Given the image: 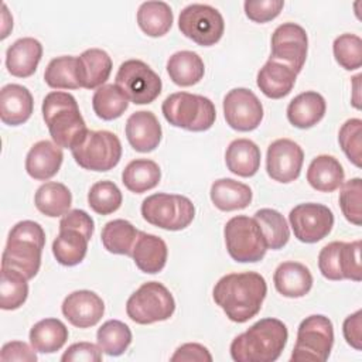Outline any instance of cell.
<instances>
[{
  "mask_svg": "<svg viewBox=\"0 0 362 362\" xmlns=\"http://www.w3.org/2000/svg\"><path fill=\"white\" fill-rule=\"evenodd\" d=\"M267 294V284L256 272L229 273L214 287V301L233 322H246L262 308Z\"/></svg>",
  "mask_w": 362,
  "mask_h": 362,
  "instance_id": "1",
  "label": "cell"
},
{
  "mask_svg": "<svg viewBox=\"0 0 362 362\" xmlns=\"http://www.w3.org/2000/svg\"><path fill=\"white\" fill-rule=\"evenodd\" d=\"M288 339V331L277 318H262L230 344V356L236 362H273Z\"/></svg>",
  "mask_w": 362,
  "mask_h": 362,
  "instance_id": "2",
  "label": "cell"
},
{
  "mask_svg": "<svg viewBox=\"0 0 362 362\" xmlns=\"http://www.w3.org/2000/svg\"><path fill=\"white\" fill-rule=\"evenodd\" d=\"M45 232L34 221L17 222L7 238L1 256V267L21 273L27 280L35 277L41 266Z\"/></svg>",
  "mask_w": 362,
  "mask_h": 362,
  "instance_id": "3",
  "label": "cell"
},
{
  "mask_svg": "<svg viewBox=\"0 0 362 362\" xmlns=\"http://www.w3.org/2000/svg\"><path fill=\"white\" fill-rule=\"evenodd\" d=\"M42 117L52 141L61 148L75 147L88 132L78 102L68 92H49L42 100Z\"/></svg>",
  "mask_w": 362,
  "mask_h": 362,
  "instance_id": "4",
  "label": "cell"
},
{
  "mask_svg": "<svg viewBox=\"0 0 362 362\" xmlns=\"http://www.w3.org/2000/svg\"><path fill=\"white\" fill-rule=\"evenodd\" d=\"M95 222L82 209L68 211L59 221V233L52 242V253L62 266L79 264L88 252V243L93 235Z\"/></svg>",
  "mask_w": 362,
  "mask_h": 362,
  "instance_id": "5",
  "label": "cell"
},
{
  "mask_svg": "<svg viewBox=\"0 0 362 362\" xmlns=\"http://www.w3.org/2000/svg\"><path fill=\"white\" fill-rule=\"evenodd\" d=\"M161 110L170 124L189 132H205L216 119L215 105L211 99L188 92H175L167 96Z\"/></svg>",
  "mask_w": 362,
  "mask_h": 362,
  "instance_id": "6",
  "label": "cell"
},
{
  "mask_svg": "<svg viewBox=\"0 0 362 362\" xmlns=\"http://www.w3.org/2000/svg\"><path fill=\"white\" fill-rule=\"evenodd\" d=\"M223 236L226 250L235 262L256 263L267 252L264 236L255 218L246 215L230 218L225 225Z\"/></svg>",
  "mask_w": 362,
  "mask_h": 362,
  "instance_id": "7",
  "label": "cell"
},
{
  "mask_svg": "<svg viewBox=\"0 0 362 362\" xmlns=\"http://www.w3.org/2000/svg\"><path fill=\"white\" fill-rule=\"evenodd\" d=\"M141 215L144 221L157 228L181 230L192 222L195 206L191 199L184 195L157 192L148 195L141 202Z\"/></svg>",
  "mask_w": 362,
  "mask_h": 362,
  "instance_id": "8",
  "label": "cell"
},
{
  "mask_svg": "<svg viewBox=\"0 0 362 362\" xmlns=\"http://www.w3.org/2000/svg\"><path fill=\"white\" fill-rule=\"evenodd\" d=\"M175 311V301L170 290L158 281L141 284L127 300V317L141 325L168 320Z\"/></svg>",
  "mask_w": 362,
  "mask_h": 362,
  "instance_id": "9",
  "label": "cell"
},
{
  "mask_svg": "<svg viewBox=\"0 0 362 362\" xmlns=\"http://www.w3.org/2000/svg\"><path fill=\"white\" fill-rule=\"evenodd\" d=\"M71 151L79 167L90 171H109L122 158V143L112 132L88 130Z\"/></svg>",
  "mask_w": 362,
  "mask_h": 362,
  "instance_id": "10",
  "label": "cell"
},
{
  "mask_svg": "<svg viewBox=\"0 0 362 362\" xmlns=\"http://www.w3.org/2000/svg\"><path fill=\"white\" fill-rule=\"evenodd\" d=\"M334 345V327L328 317L314 314L304 318L297 329V341L290 359L294 362L328 359Z\"/></svg>",
  "mask_w": 362,
  "mask_h": 362,
  "instance_id": "11",
  "label": "cell"
},
{
  "mask_svg": "<svg viewBox=\"0 0 362 362\" xmlns=\"http://www.w3.org/2000/svg\"><path fill=\"white\" fill-rule=\"evenodd\" d=\"M178 28L181 34L198 45L211 47L222 38L225 23L222 14L215 7L194 3L180 13Z\"/></svg>",
  "mask_w": 362,
  "mask_h": 362,
  "instance_id": "12",
  "label": "cell"
},
{
  "mask_svg": "<svg viewBox=\"0 0 362 362\" xmlns=\"http://www.w3.org/2000/svg\"><path fill=\"white\" fill-rule=\"evenodd\" d=\"M116 85L127 96L129 102L147 105L161 93V78L143 61L127 59L116 74Z\"/></svg>",
  "mask_w": 362,
  "mask_h": 362,
  "instance_id": "13",
  "label": "cell"
},
{
  "mask_svg": "<svg viewBox=\"0 0 362 362\" xmlns=\"http://www.w3.org/2000/svg\"><path fill=\"white\" fill-rule=\"evenodd\" d=\"M294 236L303 243H315L324 239L334 226L332 211L317 202H305L294 206L288 214Z\"/></svg>",
  "mask_w": 362,
  "mask_h": 362,
  "instance_id": "14",
  "label": "cell"
},
{
  "mask_svg": "<svg viewBox=\"0 0 362 362\" xmlns=\"http://www.w3.org/2000/svg\"><path fill=\"white\" fill-rule=\"evenodd\" d=\"M308 51V37L305 30L296 23L280 24L272 35L270 59L281 62L296 74L303 69Z\"/></svg>",
  "mask_w": 362,
  "mask_h": 362,
  "instance_id": "15",
  "label": "cell"
},
{
  "mask_svg": "<svg viewBox=\"0 0 362 362\" xmlns=\"http://www.w3.org/2000/svg\"><path fill=\"white\" fill-rule=\"evenodd\" d=\"M223 116L233 130L250 132L263 119V105L250 89L235 88L223 98Z\"/></svg>",
  "mask_w": 362,
  "mask_h": 362,
  "instance_id": "16",
  "label": "cell"
},
{
  "mask_svg": "<svg viewBox=\"0 0 362 362\" xmlns=\"http://www.w3.org/2000/svg\"><path fill=\"white\" fill-rule=\"evenodd\" d=\"M304 161L303 148L290 139L274 140L266 154V170L272 180L288 184L298 178Z\"/></svg>",
  "mask_w": 362,
  "mask_h": 362,
  "instance_id": "17",
  "label": "cell"
},
{
  "mask_svg": "<svg viewBox=\"0 0 362 362\" xmlns=\"http://www.w3.org/2000/svg\"><path fill=\"white\" fill-rule=\"evenodd\" d=\"M64 317L78 328L96 325L105 313L103 300L90 290H76L68 294L62 303Z\"/></svg>",
  "mask_w": 362,
  "mask_h": 362,
  "instance_id": "18",
  "label": "cell"
},
{
  "mask_svg": "<svg viewBox=\"0 0 362 362\" xmlns=\"http://www.w3.org/2000/svg\"><path fill=\"white\" fill-rule=\"evenodd\" d=\"M124 132L127 141L139 153H148L157 148L163 136L158 119L148 110L132 113L126 122Z\"/></svg>",
  "mask_w": 362,
  "mask_h": 362,
  "instance_id": "19",
  "label": "cell"
},
{
  "mask_svg": "<svg viewBox=\"0 0 362 362\" xmlns=\"http://www.w3.org/2000/svg\"><path fill=\"white\" fill-rule=\"evenodd\" d=\"M34 109L31 92L18 83H8L0 90V119L4 124L18 126L25 123Z\"/></svg>",
  "mask_w": 362,
  "mask_h": 362,
  "instance_id": "20",
  "label": "cell"
},
{
  "mask_svg": "<svg viewBox=\"0 0 362 362\" xmlns=\"http://www.w3.org/2000/svg\"><path fill=\"white\" fill-rule=\"evenodd\" d=\"M64 154L59 146L49 140L37 141L25 157L27 174L38 181L52 178L61 168Z\"/></svg>",
  "mask_w": 362,
  "mask_h": 362,
  "instance_id": "21",
  "label": "cell"
},
{
  "mask_svg": "<svg viewBox=\"0 0 362 362\" xmlns=\"http://www.w3.org/2000/svg\"><path fill=\"white\" fill-rule=\"evenodd\" d=\"M41 57V42L33 37H23L7 48L6 66L13 76L28 78L37 71Z\"/></svg>",
  "mask_w": 362,
  "mask_h": 362,
  "instance_id": "22",
  "label": "cell"
},
{
  "mask_svg": "<svg viewBox=\"0 0 362 362\" xmlns=\"http://www.w3.org/2000/svg\"><path fill=\"white\" fill-rule=\"evenodd\" d=\"M130 256L143 273L156 274L164 269L167 263L168 249L165 242L160 236L140 230Z\"/></svg>",
  "mask_w": 362,
  "mask_h": 362,
  "instance_id": "23",
  "label": "cell"
},
{
  "mask_svg": "<svg viewBox=\"0 0 362 362\" xmlns=\"http://www.w3.org/2000/svg\"><path fill=\"white\" fill-rule=\"evenodd\" d=\"M276 290L288 298H298L308 294L313 287V274L307 266L298 262H283L273 276Z\"/></svg>",
  "mask_w": 362,
  "mask_h": 362,
  "instance_id": "24",
  "label": "cell"
},
{
  "mask_svg": "<svg viewBox=\"0 0 362 362\" xmlns=\"http://www.w3.org/2000/svg\"><path fill=\"white\" fill-rule=\"evenodd\" d=\"M296 78L297 74L291 68L269 58L257 72L256 83L264 96L270 99H281L291 92Z\"/></svg>",
  "mask_w": 362,
  "mask_h": 362,
  "instance_id": "25",
  "label": "cell"
},
{
  "mask_svg": "<svg viewBox=\"0 0 362 362\" xmlns=\"http://www.w3.org/2000/svg\"><path fill=\"white\" fill-rule=\"evenodd\" d=\"M327 110L325 99L321 93L307 90L297 95L287 106L288 122L298 129H310L324 117Z\"/></svg>",
  "mask_w": 362,
  "mask_h": 362,
  "instance_id": "26",
  "label": "cell"
},
{
  "mask_svg": "<svg viewBox=\"0 0 362 362\" xmlns=\"http://www.w3.org/2000/svg\"><path fill=\"white\" fill-rule=\"evenodd\" d=\"M112 72V58L100 48H89L78 57L81 88L95 89L105 85Z\"/></svg>",
  "mask_w": 362,
  "mask_h": 362,
  "instance_id": "27",
  "label": "cell"
},
{
  "mask_svg": "<svg viewBox=\"0 0 362 362\" xmlns=\"http://www.w3.org/2000/svg\"><path fill=\"white\" fill-rule=\"evenodd\" d=\"M260 148L249 139L233 140L225 153L228 170L239 177H253L260 168Z\"/></svg>",
  "mask_w": 362,
  "mask_h": 362,
  "instance_id": "28",
  "label": "cell"
},
{
  "mask_svg": "<svg viewBox=\"0 0 362 362\" xmlns=\"http://www.w3.org/2000/svg\"><path fill=\"white\" fill-rule=\"evenodd\" d=\"M345 178L341 163L328 154H321L313 158L307 170L308 184L320 192H332L338 189Z\"/></svg>",
  "mask_w": 362,
  "mask_h": 362,
  "instance_id": "29",
  "label": "cell"
},
{
  "mask_svg": "<svg viewBox=\"0 0 362 362\" xmlns=\"http://www.w3.org/2000/svg\"><path fill=\"white\" fill-rule=\"evenodd\" d=\"M212 204L225 212L243 209L252 202V189L249 185L233 178H219L211 185Z\"/></svg>",
  "mask_w": 362,
  "mask_h": 362,
  "instance_id": "30",
  "label": "cell"
},
{
  "mask_svg": "<svg viewBox=\"0 0 362 362\" xmlns=\"http://www.w3.org/2000/svg\"><path fill=\"white\" fill-rule=\"evenodd\" d=\"M167 72L175 85L192 86L202 79L205 74V65L197 52L178 51L168 58Z\"/></svg>",
  "mask_w": 362,
  "mask_h": 362,
  "instance_id": "31",
  "label": "cell"
},
{
  "mask_svg": "<svg viewBox=\"0 0 362 362\" xmlns=\"http://www.w3.org/2000/svg\"><path fill=\"white\" fill-rule=\"evenodd\" d=\"M68 339V328L58 318H44L30 329V344L41 354L59 351Z\"/></svg>",
  "mask_w": 362,
  "mask_h": 362,
  "instance_id": "32",
  "label": "cell"
},
{
  "mask_svg": "<svg viewBox=\"0 0 362 362\" xmlns=\"http://www.w3.org/2000/svg\"><path fill=\"white\" fill-rule=\"evenodd\" d=\"M160 178L161 171L158 164L148 158H136L130 161L122 173V182L134 194H143L153 189L158 185Z\"/></svg>",
  "mask_w": 362,
  "mask_h": 362,
  "instance_id": "33",
  "label": "cell"
},
{
  "mask_svg": "<svg viewBox=\"0 0 362 362\" xmlns=\"http://www.w3.org/2000/svg\"><path fill=\"white\" fill-rule=\"evenodd\" d=\"M173 10L164 1H144L137 10V24L148 37H163L173 25Z\"/></svg>",
  "mask_w": 362,
  "mask_h": 362,
  "instance_id": "34",
  "label": "cell"
},
{
  "mask_svg": "<svg viewBox=\"0 0 362 362\" xmlns=\"http://www.w3.org/2000/svg\"><path fill=\"white\" fill-rule=\"evenodd\" d=\"M34 204L37 209L51 218L65 215L72 204V194L66 185L55 181H48L42 184L35 195Z\"/></svg>",
  "mask_w": 362,
  "mask_h": 362,
  "instance_id": "35",
  "label": "cell"
},
{
  "mask_svg": "<svg viewBox=\"0 0 362 362\" xmlns=\"http://www.w3.org/2000/svg\"><path fill=\"white\" fill-rule=\"evenodd\" d=\"M140 230L126 219L109 221L100 233L103 247L115 255H132L133 245Z\"/></svg>",
  "mask_w": 362,
  "mask_h": 362,
  "instance_id": "36",
  "label": "cell"
},
{
  "mask_svg": "<svg viewBox=\"0 0 362 362\" xmlns=\"http://www.w3.org/2000/svg\"><path fill=\"white\" fill-rule=\"evenodd\" d=\"M129 106V99L116 83H105L92 96V107L98 117L113 120L120 117Z\"/></svg>",
  "mask_w": 362,
  "mask_h": 362,
  "instance_id": "37",
  "label": "cell"
},
{
  "mask_svg": "<svg viewBox=\"0 0 362 362\" xmlns=\"http://www.w3.org/2000/svg\"><path fill=\"white\" fill-rule=\"evenodd\" d=\"M253 218L260 226L267 249L277 250L287 245L290 239V229L287 221L279 211L272 208H262L256 211Z\"/></svg>",
  "mask_w": 362,
  "mask_h": 362,
  "instance_id": "38",
  "label": "cell"
},
{
  "mask_svg": "<svg viewBox=\"0 0 362 362\" xmlns=\"http://www.w3.org/2000/svg\"><path fill=\"white\" fill-rule=\"evenodd\" d=\"M44 81L54 89L81 88L78 74V57L62 55L49 61L44 72Z\"/></svg>",
  "mask_w": 362,
  "mask_h": 362,
  "instance_id": "39",
  "label": "cell"
},
{
  "mask_svg": "<svg viewBox=\"0 0 362 362\" xmlns=\"http://www.w3.org/2000/svg\"><path fill=\"white\" fill-rule=\"evenodd\" d=\"M96 341L102 352L110 356H119L132 344V331L124 322L109 320L98 329Z\"/></svg>",
  "mask_w": 362,
  "mask_h": 362,
  "instance_id": "40",
  "label": "cell"
},
{
  "mask_svg": "<svg viewBox=\"0 0 362 362\" xmlns=\"http://www.w3.org/2000/svg\"><path fill=\"white\" fill-rule=\"evenodd\" d=\"M28 280L18 272L1 267L0 307L3 310L20 308L28 297Z\"/></svg>",
  "mask_w": 362,
  "mask_h": 362,
  "instance_id": "41",
  "label": "cell"
},
{
  "mask_svg": "<svg viewBox=\"0 0 362 362\" xmlns=\"http://www.w3.org/2000/svg\"><path fill=\"white\" fill-rule=\"evenodd\" d=\"M123 197L119 187L112 181H98L88 192V205L99 215H109L117 211Z\"/></svg>",
  "mask_w": 362,
  "mask_h": 362,
  "instance_id": "42",
  "label": "cell"
},
{
  "mask_svg": "<svg viewBox=\"0 0 362 362\" xmlns=\"http://www.w3.org/2000/svg\"><path fill=\"white\" fill-rule=\"evenodd\" d=\"M332 51L335 61L346 71H354L362 65V40L355 34H341L334 40Z\"/></svg>",
  "mask_w": 362,
  "mask_h": 362,
  "instance_id": "43",
  "label": "cell"
},
{
  "mask_svg": "<svg viewBox=\"0 0 362 362\" xmlns=\"http://www.w3.org/2000/svg\"><path fill=\"white\" fill-rule=\"evenodd\" d=\"M362 180L359 177L342 182L339 206L345 219L356 226L362 223Z\"/></svg>",
  "mask_w": 362,
  "mask_h": 362,
  "instance_id": "44",
  "label": "cell"
},
{
  "mask_svg": "<svg viewBox=\"0 0 362 362\" xmlns=\"http://www.w3.org/2000/svg\"><path fill=\"white\" fill-rule=\"evenodd\" d=\"M338 141L348 157V160L361 167V151H362V120L348 119L339 129Z\"/></svg>",
  "mask_w": 362,
  "mask_h": 362,
  "instance_id": "45",
  "label": "cell"
},
{
  "mask_svg": "<svg viewBox=\"0 0 362 362\" xmlns=\"http://www.w3.org/2000/svg\"><path fill=\"white\" fill-rule=\"evenodd\" d=\"M341 245L342 242L338 240L331 242L318 255L320 272L328 280H344L341 272Z\"/></svg>",
  "mask_w": 362,
  "mask_h": 362,
  "instance_id": "46",
  "label": "cell"
},
{
  "mask_svg": "<svg viewBox=\"0 0 362 362\" xmlns=\"http://www.w3.org/2000/svg\"><path fill=\"white\" fill-rule=\"evenodd\" d=\"M341 272L342 279L361 281V240L342 242L341 245Z\"/></svg>",
  "mask_w": 362,
  "mask_h": 362,
  "instance_id": "47",
  "label": "cell"
},
{
  "mask_svg": "<svg viewBox=\"0 0 362 362\" xmlns=\"http://www.w3.org/2000/svg\"><path fill=\"white\" fill-rule=\"evenodd\" d=\"M245 14L255 23H267L274 20L284 7L283 0H246L243 3Z\"/></svg>",
  "mask_w": 362,
  "mask_h": 362,
  "instance_id": "48",
  "label": "cell"
},
{
  "mask_svg": "<svg viewBox=\"0 0 362 362\" xmlns=\"http://www.w3.org/2000/svg\"><path fill=\"white\" fill-rule=\"evenodd\" d=\"M64 362H99L102 361V349L99 345L92 342H76L68 346V349L61 356Z\"/></svg>",
  "mask_w": 362,
  "mask_h": 362,
  "instance_id": "49",
  "label": "cell"
},
{
  "mask_svg": "<svg viewBox=\"0 0 362 362\" xmlns=\"http://www.w3.org/2000/svg\"><path fill=\"white\" fill-rule=\"evenodd\" d=\"M35 349L23 341H11L3 345L0 352V361H23V362H35L37 355Z\"/></svg>",
  "mask_w": 362,
  "mask_h": 362,
  "instance_id": "50",
  "label": "cell"
},
{
  "mask_svg": "<svg viewBox=\"0 0 362 362\" xmlns=\"http://www.w3.org/2000/svg\"><path fill=\"white\" fill-rule=\"evenodd\" d=\"M173 362L181 361V362H191V361H198V362H211L212 361V355L209 354V351L197 342H188L184 344L181 346H178L174 352V355L171 356Z\"/></svg>",
  "mask_w": 362,
  "mask_h": 362,
  "instance_id": "51",
  "label": "cell"
},
{
  "mask_svg": "<svg viewBox=\"0 0 362 362\" xmlns=\"http://www.w3.org/2000/svg\"><path fill=\"white\" fill-rule=\"evenodd\" d=\"M342 332L345 341L359 351L362 348V311L358 310L354 314L348 315L342 325Z\"/></svg>",
  "mask_w": 362,
  "mask_h": 362,
  "instance_id": "52",
  "label": "cell"
},
{
  "mask_svg": "<svg viewBox=\"0 0 362 362\" xmlns=\"http://www.w3.org/2000/svg\"><path fill=\"white\" fill-rule=\"evenodd\" d=\"M354 81V96H352V103H354V106L356 107V109H361V98H359V79H361V75H355L354 78H352Z\"/></svg>",
  "mask_w": 362,
  "mask_h": 362,
  "instance_id": "53",
  "label": "cell"
}]
</instances>
